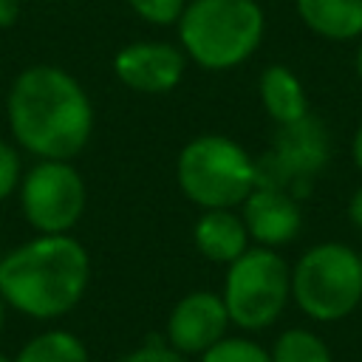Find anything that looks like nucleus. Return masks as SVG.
<instances>
[{
    "label": "nucleus",
    "mask_w": 362,
    "mask_h": 362,
    "mask_svg": "<svg viewBox=\"0 0 362 362\" xmlns=\"http://www.w3.org/2000/svg\"><path fill=\"white\" fill-rule=\"evenodd\" d=\"M14 144L37 158L74 161L93 136V102L85 85L59 65L23 68L6 96Z\"/></svg>",
    "instance_id": "1"
},
{
    "label": "nucleus",
    "mask_w": 362,
    "mask_h": 362,
    "mask_svg": "<svg viewBox=\"0 0 362 362\" xmlns=\"http://www.w3.org/2000/svg\"><path fill=\"white\" fill-rule=\"evenodd\" d=\"M90 255L71 232L23 240L0 257V297L31 320H59L88 294Z\"/></svg>",
    "instance_id": "2"
},
{
    "label": "nucleus",
    "mask_w": 362,
    "mask_h": 362,
    "mask_svg": "<svg viewBox=\"0 0 362 362\" xmlns=\"http://www.w3.org/2000/svg\"><path fill=\"white\" fill-rule=\"evenodd\" d=\"M175 28L189 62L204 71H232L260 48L266 14L257 0H189Z\"/></svg>",
    "instance_id": "3"
},
{
    "label": "nucleus",
    "mask_w": 362,
    "mask_h": 362,
    "mask_svg": "<svg viewBox=\"0 0 362 362\" xmlns=\"http://www.w3.org/2000/svg\"><path fill=\"white\" fill-rule=\"evenodd\" d=\"M175 181L181 195L201 209H238L257 187V161L240 141L201 133L181 147Z\"/></svg>",
    "instance_id": "4"
},
{
    "label": "nucleus",
    "mask_w": 362,
    "mask_h": 362,
    "mask_svg": "<svg viewBox=\"0 0 362 362\" xmlns=\"http://www.w3.org/2000/svg\"><path fill=\"white\" fill-rule=\"evenodd\" d=\"M291 300L314 322H339L362 305L359 252L339 240L308 246L291 266Z\"/></svg>",
    "instance_id": "5"
},
{
    "label": "nucleus",
    "mask_w": 362,
    "mask_h": 362,
    "mask_svg": "<svg viewBox=\"0 0 362 362\" xmlns=\"http://www.w3.org/2000/svg\"><path fill=\"white\" fill-rule=\"evenodd\" d=\"M221 297L232 325L246 334L272 328L291 300V266L277 249L249 246L226 266Z\"/></svg>",
    "instance_id": "6"
},
{
    "label": "nucleus",
    "mask_w": 362,
    "mask_h": 362,
    "mask_svg": "<svg viewBox=\"0 0 362 362\" xmlns=\"http://www.w3.org/2000/svg\"><path fill=\"white\" fill-rule=\"evenodd\" d=\"M17 201L25 223L42 235L71 232L88 206L82 173L68 158H37L17 187Z\"/></svg>",
    "instance_id": "7"
},
{
    "label": "nucleus",
    "mask_w": 362,
    "mask_h": 362,
    "mask_svg": "<svg viewBox=\"0 0 362 362\" xmlns=\"http://www.w3.org/2000/svg\"><path fill=\"white\" fill-rule=\"evenodd\" d=\"M331 161V136L322 119L303 116L288 124H277L269 153L257 161V184L305 195L311 181Z\"/></svg>",
    "instance_id": "8"
},
{
    "label": "nucleus",
    "mask_w": 362,
    "mask_h": 362,
    "mask_svg": "<svg viewBox=\"0 0 362 362\" xmlns=\"http://www.w3.org/2000/svg\"><path fill=\"white\" fill-rule=\"evenodd\" d=\"M187 54L181 51V45L175 42H164V40H136L122 45L113 59V76L136 90V93H170L181 85L184 71H187Z\"/></svg>",
    "instance_id": "9"
},
{
    "label": "nucleus",
    "mask_w": 362,
    "mask_h": 362,
    "mask_svg": "<svg viewBox=\"0 0 362 362\" xmlns=\"http://www.w3.org/2000/svg\"><path fill=\"white\" fill-rule=\"evenodd\" d=\"M229 314L223 305L221 291H187L178 297L164 322V342L184 356H198L221 337L229 334Z\"/></svg>",
    "instance_id": "10"
},
{
    "label": "nucleus",
    "mask_w": 362,
    "mask_h": 362,
    "mask_svg": "<svg viewBox=\"0 0 362 362\" xmlns=\"http://www.w3.org/2000/svg\"><path fill=\"white\" fill-rule=\"evenodd\" d=\"M240 218L246 223L249 240L266 249L288 246L303 229V209L297 195L280 187H266V184H257L243 198Z\"/></svg>",
    "instance_id": "11"
},
{
    "label": "nucleus",
    "mask_w": 362,
    "mask_h": 362,
    "mask_svg": "<svg viewBox=\"0 0 362 362\" xmlns=\"http://www.w3.org/2000/svg\"><path fill=\"white\" fill-rule=\"evenodd\" d=\"M249 232L235 209H201L192 223V246L201 257L218 266H229L249 249Z\"/></svg>",
    "instance_id": "12"
},
{
    "label": "nucleus",
    "mask_w": 362,
    "mask_h": 362,
    "mask_svg": "<svg viewBox=\"0 0 362 362\" xmlns=\"http://www.w3.org/2000/svg\"><path fill=\"white\" fill-rule=\"evenodd\" d=\"M294 11L311 34L328 42L362 37V0H294Z\"/></svg>",
    "instance_id": "13"
},
{
    "label": "nucleus",
    "mask_w": 362,
    "mask_h": 362,
    "mask_svg": "<svg viewBox=\"0 0 362 362\" xmlns=\"http://www.w3.org/2000/svg\"><path fill=\"white\" fill-rule=\"evenodd\" d=\"M260 105L274 124H288L308 116V93L288 65H266L257 82Z\"/></svg>",
    "instance_id": "14"
},
{
    "label": "nucleus",
    "mask_w": 362,
    "mask_h": 362,
    "mask_svg": "<svg viewBox=\"0 0 362 362\" xmlns=\"http://www.w3.org/2000/svg\"><path fill=\"white\" fill-rule=\"evenodd\" d=\"M11 359L14 362H90V351L82 342V337H76L74 331L45 328L34 334Z\"/></svg>",
    "instance_id": "15"
},
{
    "label": "nucleus",
    "mask_w": 362,
    "mask_h": 362,
    "mask_svg": "<svg viewBox=\"0 0 362 362\" xmlns=\"http://www.w3.org/2000/svg\"><path fill=\"white\" fill-rule=\"evenodd\" d=\"M272 362H334L328 342L311 328H286L269 348Z\"/></svg>",
    "instance_id": "16"
},
{
    "label": "nucleus",
    "mask_w": 362,
    "mask_h": 362,
    "mask_svg": "<svg viewBox=\"0 0 362 362\" xmlns=\"http://www.w3.org/2000/svg\"><path fill=\"white\" fill-rule=\"evenodd\" d=\"M198 362H272L269 348L255 342L252 337H221L215 345H209L204 354H198Z\"/></svg>",
    "instance_id": "17"
},
{
    "label": "nucleus",
    "mask_w": 362,
    "mask_h": 362,
    "mask_svg": "<svg viewBox=\"0 0 362 362\" xmlns=\"http://www.w3.org/2000/svg\"><path fill=\"white\" fill-rule=\"evenodd\" d=\"M189 0H127L133 14L150 25H175Z\"/></svg>",
    "instance_id": "18"
},
{
    "label": "nucleus",
    "mask_w": 362,
    "mask_h": 362,
    "mask_svg": "<svg viewBox=\"0 0 362 362\" xmlns=\"http://www.w3.org/2000/svg\"><path fill=\"white\" fill-rule=\"evenodd\" d=\"M20 178H23V158H20V150H17V144L0 139V201L17 195Z\"/></svg>",
    "instance_id": "19"
},
{
    "label": "nucleus",
    "mask_w": 362,
    "mask_h": 362,
    "mask_svg": "<svg viewBox=\"0 0 362 362\" xmlns=\"http://www.w3.org/2000/svg\"><path fill=\"white\" fill-rule=\"evenodd\" d=\"M116 362H189V356L178 354L175 348H170L161 339H150V342H144V345L122 354Z\"/></svg>",
    "instance_id": "20"
},
{
    "label": "nucleus",
    "mask_w": 362,
    "mask_h": 362,
    "mask_svg": "<svg viewBox=\"0 0 362 362\" xmlns=\"http://www.w3.org/2000/svg\"><path fill=\"white\" fill-rule=\"evenodd\" d=\"M20 20V0H0V28H11Z\"/></svg>",
    "instance_id": "21"
},
{
    "label": "nucleus",
    "mask_w": 362,
    "mask_h": 362,
    "mask_svg": "<svg viewBox=\"0 0 362 362\" xmlns=\"http://www.w3.org/2000/svg\"><path fill=\"white\" fill-rule=\"evenodd\" d=\"M348 221L362 232V187L351 195V201H348Z\"/></svg>",
    "instance_id": "22"
},
{
    "label": "nucleus",
    "mask_w": 362,
    "mask_h": 362,
    "mask_svg": "<svg viewBox=\"0 0 362 362\" xmlns=\"http://www.w3.org/2000/svg\"><path fill=\"white\" fill-rule=\"evenodd\" d=\"M351 156H354L356 170L362 173V122H359V127H356V133H354V141H351Z\"/></svg>",
    "instance_id": "23"
},
{
    "label": "nucleus",
    "mask_w": 362,
    "mask_h": 362,
    "mask_svg": "<svg viewBox=\"0 0 362 362\" xmlns=\"http://www.w3.org/2000/svg\"><path fill=\"white\" fill-rule=\"evenodd\" d=\"M354 65H356V76L362 79V42H359V48H356V59H354Z\"/></svg>",
    "instance_id": "24"
},
{
    "label": "nucleus",
    "mask_w": 362,
    "mask_h": 362,
    "mask_svg": "<svg viewBox=\"0 0 362 362\" xmlns=\"http://www.w3.org/2000/svg\"><path fill=\"white\" fill-rule=\"evenodd\" d=\"M6 308H8V305H6V300L0 297V331H3V325H6Z\"/></svg>",
    "instance_id": "25"
},
{
    "label": "nucleus",
    "mask_w": 362,
    "mask_h": 362,
    "mask_svg": "<svg viewBox=\"0 0 362 362\" xmlns=\"http://www.w3.org/2000/svg\"><path fill=\"white\" fill-rule=\"evenodd\" d=\"M0 362H14L11 356H6V354H0Z\"/></svg>",
    "instance_id": "26"
},
{
    "label": "nucleus",
    "mask_w": 362,
    "mask_h": 362,
    "mask_svg": "<svg viewBox=\"0 0 362 362\" xmlns=\"http://www.w3.org/2000/svg\"><path fill=\"white\" fill-rule=\"evenodd\" d=\"M359 260H362V252H359Z\"/></svg>",
    "instance_id": "27"
},
{
    "label": "nucleus",
    "mask_w": 362,
    "mask_h": 362,
    "mask_svg": "<svg viewBox=\"0 0 362 362\" xmlns=\"http://www.w3.org/2000/svg\"><path fill=\"white\" fill-rule=\"evenodd\" d=\"M0 257H3V252H0Z\"/></svg>",
    "instance_id": "28"
}]
</instances>
